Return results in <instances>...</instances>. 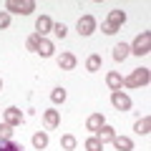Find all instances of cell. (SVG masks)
<instances>
[{
	"mask_svg": "<svg viewBox=\"0 0 151 151\" xmlns=\"http://www.w3.org/2000/svg\"><path fill=\"white\" fill-rule=\"evenodd\" d=\"M86 68H88V70H98V68H101V55H98V53L88 55V60H86Z\"/></svg>",
	"mask_w": 151,
	"mask_h": 151,
	"instance_id": "44dd1931",
	"label": "cell"
},
{
	"mask_svg": "<svg viewBox=\"0 0 151 151\" xmlns=\"http://www.w3.org/2000/svg\"><path fill=\"white\" fill-rule=\"evenodd\" d=\"M38 43H40V35H38V33H33V35H30V38H28V40H25L28 50H33V53H35V50H38Z\"/></svg>",
	"mask_w": 151,
	"mask_h": 151,
	"instance_id": "603a6c76",
	"label": "cell"
},
{
	"mask_svg": "<svg viewBox=\"0 0 151 151\" xmlns=\"http://www.w3.org/2000/svg\"><path fill=\"white\" fill-rule=\"evenodd\" d=\"M83 146H86V151H103V144H101V141L96 139V136L86 139V144H83Z\"/></svg>",
	"mask_w": 151,
	"mask_h": 151,
	"instance_id": "ffe728a7",
	"label": "cell"
},
{
	"mask_svg": "<svg viewBox=\"0 0 151 151\" xmlns=\"http://www.w3.org/2000/svg\"><path fill=\"white\" fill-rule=\"evenodd\" d=\"M149 129H151V119H149V116H144V119L136 121V134L146 136V134H149Z\"/></svg>",
	"mask_w": 151,
	"mask_h": 151,
	"instance_id": "2e32d148",
	"label": "cell"
},
{
	"mask_svg": "<svg viewBox=\"0 0 151 151\" xmlns=\"http://www.w3.org/2000/svg\"><path fill=\"white\" fill-rule=\"evenodd\" d=\"M58 65H60L63 70H73V68H76V55H73V53H60Z\"/></svg>",
	"mask_w": 151,
	"mask_h": 151,
	"instance_id": "8fae6325",
	"label": "cell"
},
{
	"mask_svg": "<svg viewBox=\"0 0 151 151\" xmlns=\"http://www.w3.org/2000/svg\"><path fill=\"white\" fill-rule=\"evenodd\" d=\"M103 124H106V121H103V116H101V113H93V116H88V121H86L88 131H98Z\"/></svg>",
	"mask_w": 151,
	"mask_h": 151,
	"instance_id": "9a60e30c",
	"label": "cell"
},
{
	"mask_svg": "<svg viewBox=\"0 0 151 151\" xmlns=\"http://www.w3.org/2000/svg\"><path fill=\"white\" fill-rule=\"evenodd\" d=\"M53 33H55L58 38H65V33H68V28H65L63 23H55V25H53Z\"/></svg>",
	"mask_w": 151,
	"mask_h": 151,
	"instance_id": "484cf974",
	"label": "cell"
},
{
	"mask_svg": "<svg viewBox=\"0 0 151 151\" xmlns=\"http://www.w3.org/2000/svg\"><path fill=\"white\" fill-rule=\"evenodd\" d=\"M106 23L119 30V28L126 23V13H124V10H111V13H108V20H106Z\"/></svg>",
	"mask_w": 151,
	"mask_h": 151,
	"instance_id": "ba28073f",
	"label": "cell"
},
{
	"mask_svg": "<svg viewBox=\"0 0 151 151\" xmlns=\"http://www.w3.org/2000/svg\"><path fill=\"white\" fill-rule=\"evenodd\" d=\"M10 25V15L8 13H0V28H8Z\"/></svg>",
	"mask_w": 151,
	"mask_h": 151,
	"instance_id": "4316f807",
	"label": "cell"
},
{
	"mask_svg": "<svg viewBox=\"0 0 151 151\" xmlns=\"http://www.w3.org/2000/svg\"><path fill=\"white\" fill-rule=\"evenodd\" d=\"M129 53H131V50H129V45H126V43H119L116 48H113V58H116V60H126V55H129Z\"/></svg>",
	"mask_w": 151,
	"mask_h": 151,
	"instance_id": "ac0fdd59",
	"label": "cell"
},
{
	"mask_svg": "<svg viewBox=\"0 0 151 151\" xmlns=\"http://www.w3.org/2000/svg\"><path fill=\"white\" fill-rule=\"evenodd\" d=\"M50 98H53L55 103H63L65 101V91H63V88H55V91L50 93Z\"/></svg>",
	"mask_w": 151,
	"mask_h": 151,
	"instance_id": "cb8c5ba5",
	"label": "cell"
},
{
	"mask_svg": "<svg viewBox=\"0 0 151 151\" xmlns=\"http://www.w3.org/2000/svg\"><path fill=\"white\" fill-rule=\"evenodd\" d=\"M33 146H35V149H45V146H48V134H45V131H38V134L33 136Z\"/></svg>",
	"mask_w": 151,
	"mask_h": 151,
	"instance_id": "e0dca14e",
	"label": "cell"
},
{
	"mask_svg": "<svg viewBox=\"0 0 151 151\" xmlns=\"http://www.w3.org/2000/svg\"><path fill=\"white\" fill-rule=\"evenodd\" d=\"M129 50H131L134 55H146V53L151 50V33H149V30H141Z\"/></svg>",
	"mask_w": 151,
	"mask_h": 151,
	"instance_id": "6da1fadb",
	"label": "cell"
},
{
	"mask_svg": "<svg viewBox=\"0 0 151 151\" xmlns=\"http://www.w3.org/2000/svg\"><path fill=\"white\" fill-rule=\"evenodd\" d=\"M111 103L119 108V111H129V108H131V98L126 96L124 91H113L111 93Z\"/></svg>",
	"mask_w": 151,
	"mask_h": 151,
	"instance_id": "5b68a950",
	"label": "cell"
},
{
	"mask_svg": "<svg viewBox=\"0 0 151 151\" xmlns=\"http://www.w3.org/2000/svg\"><path fill=\"white\" fill-rule=\"evenodd\" d=\"M106 83H108V88L111 91H121V86H124V78H121V73H108L106 76Z\"/></svg>",
	"mask_w": 151,
	"mask_h": 151,
	"instance_id": "30bf717a",
	"label": "cell"
},
{
	"mask_svg": "<svg viewBox=\"0 0 151 151\" xmlns=\"http://www.w3.org/2000/svg\"><path fill=\"white\" fill-rule=\"evenodd\" d=\"M60 146H63L65 151H73V149H76V136H73V134H65L63 139H60Z\"/></svg>",
	"mask_w": 151,
	"mask_h": 151,
	"instance_id": "7402d4cb",
	"label": "cell"
},
{
	"mask_svg": "<svg viewBox=\"0 0 151 151\" xmlns=\"http://www.w3.org/2000/svg\"><path fill=\"white\" fill-rule=\"evenodd\" d=\"M5 8H8L10 13H20V15H28V13L35 10V3H33V0H23V3H18V0H8Z\"/></svg>",
	"mask_w": 151,
	"mask_h": 151,
	"instance_id": "3957f363",
	"label": "cell"
},
{
	"mask_svg": "<svg viewBox=\"0 0 151 151\" xmlns=\"http://www.w3.org/2000/svg\"><path fill=\"white\" fill-rule=\"evenodd\" d=\"M0 151H23V146H18L13 139H0Z\"/></svg>",
	"mask_w": 151,
	"mask_h": 151,
	"instance_id": "d6986e66",
	"label": "cell"
},
{
	"mask_svg": "<svg viewBox=\"0 0 151 151\" xmlns=\"http://www.w3.org/2000/svg\"><path fill=\"white\" fill-rule=\"evenodd\" d=\"M43 121H45V126H48V129H55V126L60 124V113L50 108V111H45V113H43Z\"/></svg>",
	"mask_w": 151,
	"mask_h": 151,
	"instance_id": "4fadbf2b",
	"label": "cell"
},
{
	"mask_svg": "<svg viewBox=\"0 0 151 151\" xmlns=\"http://www.w3.org/2000/svg\"><path fill=\"white\" fill-rule=\"evenodd\" d=\"M35 53H40L43 58H50L53 55V43L50 40H45V38H40V43H38V50Z\"/></svg>",
	"mask_w": 151,
	"mask_h": 151,
	"instance_id": "5bb4252c",
	"label": "cell"
},
{
	"mask_svg": "<svg viewBox=\"0 0 151 151\" xmlns=\"http://www.w3.org/2000/svg\"><path fill=\"white\" fill-rule=\"evenodd\" d=\"M50 30H53V20H50L48 15H40V18L35 20V33L43 38L45 33H50Z\"/></svg>",
	"mask_w": 151,
	"mask_h": 151,
	"instance_id": "8992f818",
	"label": "cell"
},
{
	"mask_svg": "<svg viewBox=\"0 0 151 151\" xmlns=\"http://www.w3.org/2000/svg\"><path fill=\"white\" fill-rule=\"evenodd\" d=\"M5 124L8 126H20L23 124V113H20V108H15V106H10L5 111Z\"/></svg>",
	"mask_w": 151,
	"mask_h": 151,
	"instance_id": "52a82bcc",
	"label": "cell"
},
{
	"mask_svg": "<svg viewBox=\"0 0 151 151\" xmlns=\"http://www.w3.org/2000/svg\"><path fill=\"white\" fill-rule=\"evenodd\" d=\"M113 136H116V129H111V126H106V124H103L101 129L96 131V139L101 141V144H106V141H113Z\"/></svg>",
	"mask_w": 151,
	"mask_h": 151,
	"instance_id": "9c48e42d",
	"label": "cell"
},
{
	"mask_svg": "<svg viewBox=\"0 0 151 151\" xmlns=\"http://www.w3.org/2000/svg\"><path fill=\"white\" fill-rule=\"evenodd\" d=\"M10 136H13V126L0 124V139H10Z\"/></svg>",
	"mask_w": 151,
	"mask_h": 151,
	"instance_id": "d4e9b609",
	"label": "cell"
},
{
	"mask_svg": "<svg viewBox=\"0 0 151 151\" xmlns=\"http://www.w3.org/2000/svg\"><path fill=\"white\" fill-rule=\"evenodd\" d=\"M103 33H106V35H113V33H116V28H113V25H108V23H103Z\"/></svg>",
	"mask_w": 151,
	"mask_h": 151,
	"instance_id": "83f0119b",
	"label": "cell"
},
{
	"mask_svg": "<svg viewBox=\"0 0 151 151\" xmlns=\"http://www.w3.org/2000/svg\"><path fill=\"white\" fill-rule=\"evenodd\" d=\"M96 30V18L93 15H81L78 18V33L81 35H91Z\"/></svg>",
	"mask_w": 151,
	"mask_h": 151,
	"instance_id": "277c9868",
	"label": "cell"
},
{
	"mask_svg": "<svg viewBox=\"0 0 151 151\" xmlns=\"http://www.w3.org/2000/svg\"><path fill=\"white\" fill-rule=\"evenodd\" d=\"M149 78H151L149 68H136L129 78H124V86H129V88H141V86L149 83Z\"/></svg>",
	"mask_w": 151,
	"mask_h": 151,
	"instance_id": "7a4b0ae2",
	"label": "cell"
},
{
	"mask_svg": "<svg viewBox=\"0 0 151 151\" xmlns=\"http://www.w3.org/2000/svg\"><path fill=\"white\" fill-rule=\"evenodd\" d=\"M113 146L119 151H131L134 149V141H131L129 136H113Z\"/></svg>",
	"mask_w": 151,
	"mask_h": 151,
	"instance_id": "7c38bea8",
	"label": "cell"
},
{
	"mask_svg": "<svg viewBox=\"0 0 151 151\" xmlns=\"http://www.w3.org/2000/svg\"><path fill=\"white\" fill-rule=\"evenodd\" d=\"M0 88H3V81H0Z\"/></svg>",
	"mask_w": 151,
	"mask_h": 151,
	"instance_id": "f1b7e54d",
	"label": "cell"
}]
</instances>
